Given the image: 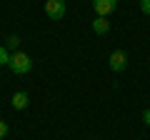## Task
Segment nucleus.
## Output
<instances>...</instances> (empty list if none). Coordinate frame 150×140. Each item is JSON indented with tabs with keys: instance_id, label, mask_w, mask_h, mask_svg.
Here are the masks:
<instances>
[{
	"instance_id": "1a4fd4ad",
	"label": "nucleus",
	"mask_w": 150,
	"mask_h": 140,
	"mask_svg": "<svg viewBox=\"0 0 150 140\" xmlns=\"http://www.w3.org/2000/svg\"><path fill=\"white\" fill-rule=\"evenodd\" d=\"M140 10H143L145 15H150V0H140Z\"/></svg>"
},
{
	"instance_id": "9b49d317",
	"label": "nucleus",
	"mask_w": 150,
	"mask_h": 140,
	"mask_svg": "<svg viewBox=\"0 0 150 140\" xmlns=\"http://www.w3.org/2000/svg\"><path fill=\"white\" fill-rule=\"evenodd\" d=\"M143 123H145V125H148V128H150V108H148V110H145V113H143Z\"/></svg>"
},
{
	"instance_id": "20e7f679",
	"label": "nucleus",
	"mask_w": 150,
	"mask_h": 140,
	"mask_svg": "<svg viewBox=\"0 0 150 140\" xmlns=\"http://www.w3.org/2000/svg\"><path fill=\"white\" fill-rule=\"evenodd\" d=\"M110 70L112 73H120V70H125V65H128V55L123 53V50H112L110 53Z\"/></svg>"
},
{
	"instance_id": "0eeeda50",
	"label": "nucleus",
	"mask_w": 150,
	"mask_h": 140,
	"mask_svg": "<svg viewBox=\"0 0 150 140\" xmlns=\"http://www.w3.org/2000/svg\"><path fill=\"white\" fill-rule=\"evenodd\" d=\"M18 45H20V38H18V35H10V38L5 40V48H8V50H13V53L18 50Z\"/></svg>"
},
{
	"instance_id": "f03ea898",
	"label": "nucleus",
	"mask_w": 150,
	"mask_h": 140,
	"mask_svg": "<svg viewBox=\"0 0 150 140\" xmlns=\"http://www.w3.org/2000/svg\"><path fill=\"white\" fill-rule=\"evenodd\" d=\"M45 15L50 20H60L65 15V0H48L45 3Z\"/></svg>"
},
{
	"instance_id": "423d86ee",
	"label": "nucleus",
	"mask_w": 150,
	"mask_h": 140,
	"mask_svg": "<svg viewBox=\"0 0 150 140\" xmlns=\"http://www.w3.org/2000/svg\"><path fill=\"white\" fill-rule=\"evenodd\" d=\"M93 30H95V35H108V30H110L108 18H95L93 20Z\"/></svg>"
},
{
	"instance_id": "9d476101",
	"label": "nucleus",
	"mask_w": 150,
	"mask_h": 140,
	"mask_svg": "<svg viewBox=\"0 0 150 140\" xmlns=\"http://www.w3.org/2000/svg\"><path fill=\"white\" fill-rule=\"evenodd\" d=\"M5 135H8V123L0 120V138H5Z\"/></svg>"
},
{
	"instance_id": "39448f33",
	"label": "nucleus",
	"mask_w": 150,
	"mask_h": 140,
	"mask_svg": "<svg viewBox=\"0 0 150 140\" xmlns=\"http://www.w3.org/2000/svg\"><path fill=\"white\" fill-rule=\"evenodd\" d=\"M28 103H30V100H28V93H15V95H13V100H10V105H13V108H15V110H25L28 108Z\"/></svg>"
},
{
	"instance_id": "6e6552de",
	"label": "nucleus",
	"mask_w": 150,
	"mask_h": 140,
	"mask_svg": "<svg viewBox=\"0 0 150 140\" xmlns=\"http://www.w3.org/2000/svg\"><path fill=\"white\" fill-rule=\"evenodd\" d=\"M8 60H10V53H8V48L0 45V65H8Z\"/></svg>"
},
{
	"instance_id": "7ed1b4c3",
	"label": "nucleus",
	"mask_w": 150,
	"mask_h": 140,
	"mask_svg": "<svg viewBox=\"0 0 150 140\" xmlns=\"http://www.w3.org/2000/svg\"><path fill=\"white\" fill-rule=\"evenodd\" d=\"M115 8H118V0H93V10L98 13V18H108Z\"/></svg>"
},
{
	"instance_id": "f257e3e1",
	"label": "nucleus",
	"mask_w": 150,
	"mask_h": 140,
	"mask_svg": "<svg viewBox=\"0 0 150 140\" xmlns=\"http://www.w3.org/2000/svg\"><path fill=\"white\" fill-rule=\"evenodd\" d=\"M8 68H10L13 73H18V75H25V73H30L33 60H30V55H28V53H20V50H15V53H10Z\"/></svg>"
}]
</instances>
